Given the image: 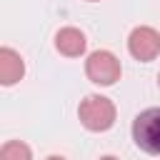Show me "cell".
Masks as SVG:
<instances>
[{
    "instance_id": "6da1fadb",
    "label": "cell",
    "mask_w": 160,
    "mask_h": 160,
    "mask_svg": "<svg viewBox=\"0 0 160 160\" xmlns=\"http://www.w3.org/2000/svg\"><path fill=\"white\" fill-rule=\"evenodd\" d=\"M78 115H80V122L88 130L100 132V130H108L115 122V105L102 95H88L80 102Z\"/></svg>"
},
{
    "instance_id": "7a4b0ae2",
    "label": "cell",
    "mask_w": 160,
    "mask_h": 160,
    "mask_svg": "<svg viewBox=\"0 0 160 160\" xmlns=\"http://www.w3.org/2000/svg\"><path fill=\"white\" fill-rule=\"evenodd\" d=\"M132 140L140 150L160 155V108H148L132 122Z\"/></svg>"
},
{
    "instance_id": "3957f363",
    "label": "cell",
    "mask_w": 160,
    "mask_h": 160,
    "mask_svg": "<svg viewBox=\"0 0 160 160\" xmlns=\"http://www.w3.org/2000/svg\"><path fill=\"white\" fill-rule=\"evenodd\" d=\"M85 72L98 85H112L120 80V60L108 50H95L85 62Z\"/></svg>"
},
{
    "instance_id": "277c9868",
    "label": "cell",
    "mask_w": 160,
    "mask_h": 160,
    "mask_svg": "<svg viewBox=\"0 0 160 160\" xmlns=\"http://www.w3.org/2000/svg\"><path fill=\"white\" fill-rule=\"evenodd\" d=\"M128 50H130V55H132L135 60L148 62V60L158 58V52H160V35H158L152 28L140 25V28H135V30L130 32V38H128Z\"/></svg>"
},
{
    "instance_id": "5b68a950",
    "label": "cell",
    "mask_w": 160,
    "mask_h": 160,
    "mask_svg": "<svg viewBox=\"0 0 160 160\" xmlns=\"http://www.w3.org/2000/svg\"><path fill=\"white\" fill-rule=\"evenodd\" d=\"M25 72V62L22 58L12 50V48H2L0 50V82L2 85H12L22 78Z\"/></svg>"
},
{
    "instance_id": "8992f818",
    "label": "cell",
    "mask_w": 160,
    "mask_h": 160,
    "mask_svg": "<svg viewBox=\"0 0 160 160\" xmlns=\"http://www.w3.org/2000/svg\"><path fill=\"white\" fill-rule=\"evenodd\" d=\"M55 48L68 58H78L85 52V35L78 28H62L55 35Z\"/></svg>"
},
{
    "instance_id": "52a82bcc",
    "label": "cell",
    "mask_w": 160,
    "mask_h": 160,
    "mask_svg": "<svg viewBox=\"0 0 160 160\" xmlns=\"http://www.w3.org/2000/svg\"><path fill=\"white\" fill-rule=\"evenodd\" d=\"M0 160H32V152H30V148H28L25 142H20V140H10V142L2 145V150H0Z\"/></svg>"
},
{
    "instance_id": "ba28073f",
    "label": "cell",
    "mask_w": 160,
    "mask_h": 160,
    "mask_svg": "<svg viewBox=\"0 0 160 160\" xmlns=\"http://www.w3.org/2000/svg\"><path fill=\"white\" fill-rule=\"evenodd\" d=\"M48 160H65V158H60V155H50Z\"/></svg>"
},
{
    "instance_id": "9c48e42d",
    "label": "cell",
    "mask_w": 160,
    "mask_h": 160,
    "mask_svg": "<svg viewBox=\"0 0 160 160\" xmlns=\"http://www.w3.org/2000/svg\"><path fill=\"white\" fill-rule=\"evenodd\" d=\"M100 160H118V158H112V155H105V158H100Z\"/></svg>"
},
{
    "instance_id": "30bf717a",
    "label": "cell",
    "mask_w": 160,
    "mask_h": 160,
    "mask_svg": "<svg viewBox=\"0 0 160 160\" xmlns=\"http://www.w3.org/2000/svg\"><path fill=\"white\" fill-rule=\"evenodd\" d=\"M158 82H160V78H158Z\"/></svg>"
}]
</instances>
